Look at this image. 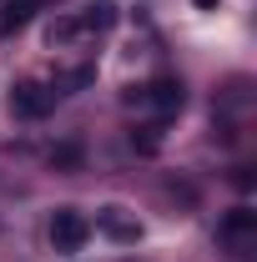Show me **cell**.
Returning <instances> with one entry per match:
<instances>
[{
	"label": "cell",
	"instance_id": "52a82bcc",
	"mask_svg": "<svg viewBox=\"0 0 257 262\" xmlns=\"http://www.w3.org/2000/svg\"><path fill=\"white\" fill-rule=\"evenodd\" d=\"M76 20H81V31H111L116 26V0H91Z\"/></svg>",
	"mask_w": 257,
	"mask_h": 262
},
{
	"label": "cell",
	"instance_id": "30bf717a",
	"mask_svg": "<svg viewBox=\"0 0 257 262\" xmlns=\"http://www.w3.org/2000/svg\"><path fill=\"white\" fill-rule=\"evenodd\" d=\"M91 81H96V71H91V66H76V71H66L61 81H56V91H61V86H91Z\"/></svg>",
	"mask_w": 257,
	"mask_h": 262
},
{
	"label": "cell",
	"instance_id": "8fae6325",
	"mask_svg": "<svg viewBox=\"0 0 257 262\" xmlns=\"http://www.w3.org/2000/svg\"><path fill=\"white\" fill-rule=\"evenodd\" d=\"M51 162H56V166H76V162H81V146H76V141H66V146L51 151Z\"/></svg>",
	"mask_w": 257,
	"mask_h": 262
},
{
	"label": "cell",
	"instance_id": "ba28073f",
	"mask_svg": "<svg viewBox=\"0 0 257 262\" xmlns=\"http://www.w3.org/2000/svg\"><path fill=\"white\" fill-rule=\"evenodd\" d=\"M131 146H136L141 157H152L161 146V126H131Z\"/></svg>",
	"mask_w": 257,
	"mask_h": 262
},
{
	"label": "cell",
	"instance_id": "5b68a950",
	"mask_svg": "<svg viewBox=\"0 0 257 262\" xmlns=\"http://www.w3.org/2000/svg\"><path fill=\"white\" fill-rule=\"evenodd\" d=\"M217 237H222L227 247H237V252H247L257 237V212L252 207H232L222 222H217Z\"/></svg>",
	"mask_w": 257,
	"mask_h": 262
},
{
	"label": "cell",
	"instance_id": "7c38bea8",
	"mask_svg": "<svg viewBox=\"0 0 257 262\" xmlns=\"http://www.w3.org/2000/svg\"><path fill=\"white\" fill-rule=\"evenodd\" d=\"M197 5H202V10H212V5H217V0H197Z\"/></svg>",
	"mask_w": 257,
	"mask_h": 262
},
{
	"label": "cell",
	"instance_id": "277c9868",
	"mask_svg": "<svg viewBox=\"0 0 257 262\" xmlns=\"http://www.w3.org/2000/svg\"><path fill=\"white\" fill-rule=\"evenodd\" d=\"M96 232L111 237V242H121V247H136V242H141V222L131 217L126 207H101L96 212Z\"/></svg>",
	"mask_w": 257,
	"mask_h": 262
},
{
	"label": "cell",
	"instance_id": "9c48e42d",
	"mask_svg": "<svg viewBox=\"0 0 257 262\" xmlns=\"http://www.w3.org/2000/svg\"><path fill=\"white\" fill-rule=\"evenodd\" d=\"M76 35H81V20H76V15H61V20L46 31V40H51V46H66V40H76Z\"/></svg>",
	"mask_w": 257,
	"mask_h": 262
},
{
	"label": "cell",
	"instance_id": "6da1fadb",
	"mask_svg": "<svg viewBox=\"0 0 257 262\" xmlns=\"http://www.w3.org/2000/svg\"><path fill=\"white\" fill-rule=\"evenodd\" d=\"M182 101H187V86H182L177 76H157V81L131 86V91H126V106H146V111H157V116L182 111Z\"/></svg>",
	"mask_w": 257,
	"mask_h": 262
},
{
	"label": "cell",
	"instance_id": "8992f818",
	"mask_svg": "<svg viewBox=\"0 0 257 262\" xmlns=\"http://www.w3.org/2000/svg\"><path fill=\"white\" fill-rule=\"evenodd\" d=\"M51 0H0V35H15V31H26L35 15L46 10Z\"/></svg>",
	"mask_w": 257,
	"mask_h": 262
},
{
	"label": "cell",
	"instance_id": "3957f363",
	"mask_svg": "<svg viewBox=\"0 0 257 262\" xmlns=\"http://www.w3.org/2000/svg\"><path fill=\"white\" fill-rule=\"evenodd\" d=\"M86 237H91L86 212H76V207H56V212H51V247H56V252H81Z\"/></svg>",
	"mask_w": 257,
	"mask_h": 262
},
{
	"label": "cell",
	"instance_id": "7a4b0ae2",
	"mask_svg": "<svg viewBox=\"0 0 257 262\" xmlns=\"http://www.w3.org/2000/svg\"><path fill=\"white\" fill-rule=\"evenodd\" d=\"M56 101H61V91L46 86V81H15V86H10V116H20V121H40V116L56 111Z\"/></svg>",
	"mask_w": 257,
	"mask_h": 262
}]
</instances>
